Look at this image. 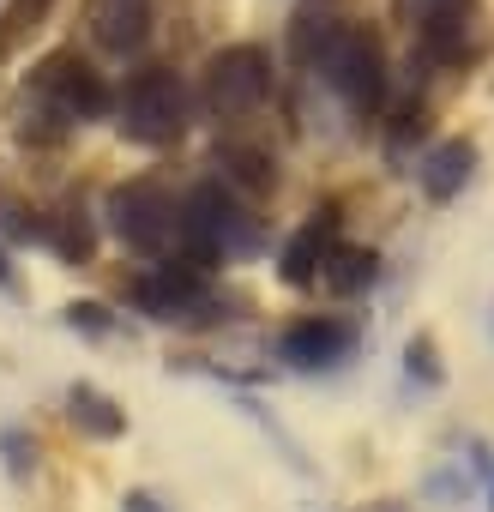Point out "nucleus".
I'll return each instance as SVG.
<instances>
[{"label":"nucleus","mask_w":494,"mask_h":512,"mask_svg":"<svg viewBox=\"0 0 494 512\" xmlns=\"http://www.w3.org/2000/svg\"><path fill=\"white\" fill-rule=\"evenodd\" d=\"M260 247V223L247 217V205L217 187V181H199L187 199H181V223H175V260H187L193 272L211 278V266L223 260H241V253Z\"/></svg>","instance_id":"1"},{"label":"nucleus","mask_w":494,"mask_h":512,"mask_svg":"<svg viewBox=\"0 0 494 512\" xmlns=\"http://www.w3.org/2000/svg\"><path fill=\"white\" fill-rule=\"evenodd\" d=\"M25 103L37 109V121H55V133L67 127H85V121H103L115 109V91L109 79L79 55V49H55L31 67L25 79Z\"/></svg>","instance_id":"2"},{"label":"nucleus","mask_w":494,"mask_h":512,"mask_svg":"<svg viewBox=\"0 0 494 512\" xmlns=\"http://www.w3.org/2000/svg\"><path fill=\"white\" fill-rule=\"evenodd\" d=\"M109 115H115L121 139H133L145 151H163V145H181V133L193 121V91L181 85L175 67H139L115 91V109Z\"/></svg>","instance_id":"3"},{"label":"nucleus","mask_w":494,"mask_h":512,"mask_svg":"<svg viewBox=\"0 0 494 512\" xmlns=\"http://www.w3.org/2000/svg\"><path fill=\"white\" fill-rule=\"evenodd\" d=\"M314 73L356 115H374L386 103V49H380V37L368 25H344L338 19L332 37H326V49L314 55Z\"/></svg>","instance_id":"4"},{"label":"nucleus","mask_w":494,"mask_h":512,"mask_svg":"<svg viewBox=\"0 0 494 512\" xmlns=\"http://www.w3.org/2000/svg\"><path fill=\"white\" fill-rule=\"evenodd\" d=\"M272 97V55L260 43H229L205 61L199 73V109L223 127L247 121V115H260Z\"/></svg>","instance_id":"5"},{"label":"nucleus","mask_w":494,"mask_h":512,"mask_svg":"<svg viewBox=\"0 0 494 512\" xmlns=\"http://www.w3.org/2000/svg\"><path fill=\"white\" fill-rule=\"evenodd\" d=\"M175 223H181V199L163 181H121L109 193V229L127 253L139 260H169L175 253Z\"/></svg>","instance_id":"6"},{"label":"nucleus","mask_w":494,"mask_h":512,"mask_svg":"<svg viewBox=\"0 0 494 512\" xmlns=\"http://www.w3.org/2000/svg\"><path fill=\"white\" fill-rule=\"evenodd\" d=\"M127 296H133V308L145 314V320H163V326H199V320H211V308H217V296H211V278L205 272H193L187 260H157V266H145L133 284H127Z\"/></svg>","instance_id":"7"},{"label":"nucleus","mask_w":494,"mask_h":512,"mask_svg":"<svg viewBox=\"0 0 494 512\" xmlns=\"http://www.w3.org/2000/svg\"><path fill=\"white\" fill-rule=\"evenodd\" d=\"M350 350H356V326H344V320H332V314L296 320V326L278 338V356H284L290 368H302V374L338 368V362H350Z\"/></svg>","instance_id":"8"},{"label":"nucleus","mask_w":494,"mask_h":512,"mask_svg":"<svg viewBox=\"0 0 494 512\" xmlns=\"http://www.w3.org/2000/svg\"><path fill=\"white\" fill-rule=\"evenodd\" d=\"M332 247H338V211L326 205V211H314V217L284 241V253H278L284 284H296V290L320 284V272H326V260H332Z\"/></svg>","instance_id":"9"},{"label":"nucleus","mask_w":494,"mask_h":512,"mask_svg":"<svg viewBox=\"0 0 494 512\" xmlns=\"http://www.w3.org/2000/svg\"><path fill=\"white\" fill-rule=\"evenodd\" d=\"M85 19L109 55H133L151 37V0H85Z\"/></svg>","instance_id":"10"},{"label":"nucleus","mask_w":494,"mask_h":512,"mask_svg":"<svg viewBox=\"0 0 494 512\" xmlns=\"http://www.w3.org/2000/svg\"><path fill=\"white\" fill-rule=\"evenodd\" d=\"M470 169H476V145H470V139H446V145H434V151L416 163V181H422V193H428L434 205H446V199L464 193Z\"/></svg>","instance_id":"11"},{"label":"nucleus","mask_w":494,"mask_h":512,"mask_svg":"<svg viewBox=\"0 0 494 512\" xmlns=\"http://www.w3.org/2000/svg\"><path fill=\"white\" fill-rule=\"evenodd\" d=\"M67 422H73L85 440H121V434H127V410H121L103 386H91V380H79V386L67 392Z\"/></svg>","instance_id":"12"},{"label":"nucleus","mask_w":494,"mask_h":512,"mask_svg":"<svg viewBox=\"0 0 494 512\" xmlns=\"http://www.w3.org/2000/svg\"><path fill=\"white\" fill-rule=\"evenodd\" d=\"M37 241L43 247H55L61 260H73V266H85L91 253H97V235H91V217H85V205L79 199H67L61 211H37Z\"/></svg>","instance_id":"13"},{"label":"nucleus","mask_w":494,"mask_h":512,"mask_svg":"<svg viewBox=\"0 0 494 512\" xmlns=\"http://www.w3.org/2000/svg\"><path fill=\"white\" fill-rule=\"evenodd\" d=\"M272 181H278V169H272L266 151H254V145H217V187H229L235 199H260V193H272Z\"/></svg>","instance_id":"14"},{"label":"nucleus","mask_w":494,"mask_h":512,"mask_svg":"<svg viewBox=\"0 0 494 512\" xmlns=\"http://www.w3.org/2000/svg\"><path fill=\"white\" fill-rule=\"evenodd\" d=\"M374 278H380V253L374 247H332V260H326V272H320V284L332 290V296H362V290H374Z\"/></svg>","instance_id":"15"},{"label":"nucleus","mask_w":494,"mask_h":512,"mask_svg":"<svg viewBox=\"0 0 494 512\" xmlns=\"http://www.w3.org/2000/svg\"><path fill=\"white\" fill-rule=\"evenodd\" d=\"M404 374L410 380H422V386H440L446 374H440V356H434V338L422 332V338H410V350H404Z\"/></svg>","instance_id":"16"},{"label":"nucleus","mask_w":494,"mask_h":512,"mask_svg":"<svg viewBox=\"0 0 494 512\" xmlns=\"http://www.w3.org/2000/svg\"><path fill=\"white\" fill-rule=\"evenodd\" d=\"M0 452H7V470H13L19 482H25V476L37 470V446H31V440H25L19 428H7V434H0Z\"/></svg>","instance_id":"17"},{"label":"nucleus","mask_w":494,"mask_h":512,"mask_svg":"<svg viewBox=\"0 0 494 512\" xmlns=\"http://www.w3.org/2000/svg\"><path fill=\"white\" fill-rule=\"evenodd\" d=\"M67 326H73V332H91V338H109L115 320H109L103 302H73V308H67Z\"/></svg>","instance_id":"18"},{"label":"nucleus","mask_w":494,"mask_h":512,"mask_svg":"<svg viewBox=\"0 0 494 512\" xmlns=\"http://www.w3.org/2000/svg\"><path fill=\"white\" fill-rule=\"evenodd\" d=\"M470 0H422V19H464Z\"/></svg>","instance_id":"19"},{"label":"nucleus","mask_w":494,"mask_h":512,"mask_svg":"<svg viewBox=\"0 0 494 512\" xmlns=\"http://www.w3.org/2000/svg\"><path fill=\"white\" fill-rule=\"evenodd\" d=\"M121 512H163V506H157V494H145V488H133V494L121 500Z\"/></svg>","instance_id":"20"},{"label":"nucleus","mask_w":494,"mask_h":512,"mask_svg":"<svg viewBox=\"0 0 494 512\" xmlns=\"http://www.w3.org/2000/svg\"><path fill=\"white\" fill-rule=\"evenodd\" d=\"M0 290H13V266H7V253H0Z\"/></svg>","instance_id":"21"},{"label":"nucleus","mask_w":494,"mask_h":512,"mask_svg":"<svg viewBox=\"0 0 494 512\" xmlns=\"http://www.w3.org/2000/svg\"><path fill=\"white\" fill-rule=\"evenodd\" d=\"M368 512H398V506H392V500H380V506H368Z\"/></svg>","instance_id":"22"}]
</instances>
